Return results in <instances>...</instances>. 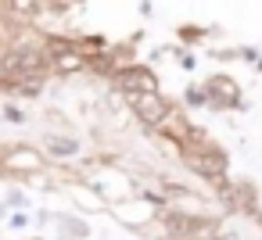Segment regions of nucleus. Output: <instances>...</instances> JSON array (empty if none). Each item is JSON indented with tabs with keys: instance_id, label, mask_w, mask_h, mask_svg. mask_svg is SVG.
<instances>
[{
	"instance_id": "f257e3e1",
	"label": "nucleus",
	"mask_w": 262,
	"mask_h": 240,
	"mask_svg": "<svg viewBox=\"0 0 262 240\" xmlns=\"http://www.w3.org/2000/svg\"><path fill=\"white\" fill-rule=\"evenodd\" d=\"M43 68H47V58L33 43H18V47H11V51L0 54V79L26 83V79H36Z\"/></svg>"
},
{
	"instance_id": "f03ea898",
	"label": "nucleus",
	"mask_w": 262,
	"mask_h": 240,
	"mask_svg": "<svg viewBox=\"0 0 262 240\" xmlns=\"http://www.w3.org/2000/svg\"><path fill=\"white\" fill-rule=\"evenodd\" d=\"M133 115L147 126V129H158L165 118H169V101L158 93V90H147V93H133Z\"/></svg>"
},
{
	"instance_id": "7ed1b4c3",
	"label": "nucleus",
	"mask_w": 262,
	"mask_h": 240,
	"mask_svg": "<svg viewBox=\"0 0 262 240\" xmlns=\"http://www.w3.org/2000/svg\"><path fill=\"white\" fill-rule=\"evenodd\" d=\"M115 86H119V90H126V93L133 97V93L158 90V79H155V72H151V68H144V65H133V68H122V72L115 76Z\"/></svg>"
},
{
	"instance_id": "20e7f679",
	"label": "nucleus",
	"mask_w": 262,
	"mask_h": 240,
	"mask_svg": "<svg viewBox=\"0 0 262 240\" xmlns=\"http://www.w3.org/2000/svg\"><path fill=\"white\" fill-rule=\"evenodd\" d=\"M190 169L201 172V176H208V179H219L226 172V158L219 151H201V154H190Z\"/></svg>"
},
{
	"instance_id": "39448f33",
	"label": "nucleus",
	"mask_w": 262,
	"mask_h": 240,
	"mask_svg": "<svg viewBox=\"0 0 262 240\" xmlns=\"http://www.w3.org/2000/svg\"><path fill=\"white\" fill-rule=\"evenodd\" d=\"M47 147H51L54 154H61V158H72V154L79 151V143H76V140H65V136H51Z\"/></svg>"
},
{
	"instance_id": "423d86ee",
	"label": "nucleus",
	"mask_w": 262,
	"mask_h": 240,
	"mask_svg": "<svg viewBox=\"0 0 262 240\" xmlns=\"http://www.w3.org/2000/svg\"><path fill=\"white\" fill-rule=\"evenodd\" d=\"M187 97H190V104H205V93H201V90H190Z\"/></svg>"
}]
</instances>
